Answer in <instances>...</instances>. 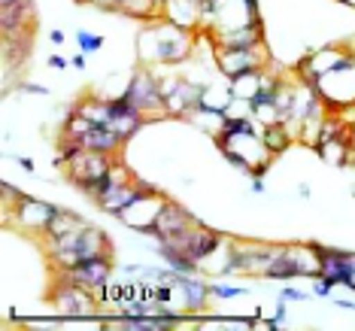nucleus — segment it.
<instances>
[{"mask_svg":"<svg viewBox=\"0 0 355 331\" xmlns=\"http://www.w3.org/2000/svg\"><path fill=\"white\" fill-rule=\"evenodd\" d=\"M195 31H182L171 25L167 19L149 22L143 25V31L137 34V55H140L143 67H180L189 58H195Z\"/></svg>","mask_w":355,"mask_h":331,"instance_id":"f257e3e1","label":"nucleus"},{"mask_svg":"<svg viewBox=\"0 0 355 331\" xmlns=\"http://www.w3.org/2000/svg\"><path fill=\"white\" fill-rule=\"evenodd\" d=\"M46 246H49V262L55 271H70L94 255H112V240L94 225H83L64 237H49Z\"/></svg>","mask_w":355,"mask_h":331,"instance_id":"f03ea898","label":"nucleus"},{"mask_svg":"<svg viewBox=\"0 0 355 331\" xmlns=\"http://www.w3.org/2000/svg\"><path fill=\"white\" fill-rule=\"evenodd\" d=\"M125 98L134 103L137 110L146 116V122L152 119H167V110H164V94H161V85H158V74L152 67H143L128 79V88H125Z\"/></svg>","mask_w":355,"mask_h":331,"instance_id":"7ed1b4c3","label":"nucleus"},{"mask_svg":"<svg viewBox=\"0 0 355 331\" xmlns=\"http://www.w3.org/2000/svg\"><path fill=\"white\" fill-rule=\"evenodd\" d=\"M52 307L61 313V316H94L101 310L94 292H88L85 286H79L67 277V273L58 271V280L52 286Z\"/></svg>","mask_w":355,"mask_h":331,"instance_id":"20e7f679","label":"nucleus"},{"mask_svg":"<svg viewBox=\"0 0 355 331\" xmlns=\"http://www.w3.org/2000/svg\"><path fill=\"white\" fill-rule=\"evenodd\" d=\"M112 161L116 155H107V152H92V149H83L73 161H67V180L76 185L79 192H83L85 198H92L94 185L103 173L112 167Z\"/></svg>","mask_w":355,"mask_h":331,"instance_id":"39448f33","label":"nucleus"},{"mask_svg":"<svg viewBox=\"0 0 355 331\" xmlns=\"http://www.w3.org/2000/svg\"><path fill=\"white\" fill-rule=\"evenodd\" d=\"M264 67H268V49L264 46H252V49H216V70L225 79H237Z\"/></svg>","mask_w":355,"mask_h":331,"instance_id":"423d86ee","label":"nucleus"},{"mask_svg":"<svg viewBox=\"0 0 355 331\" xmlns=\"http://www.w3.org/2000/svg\"><path fill=\"white\" fill-rule=\"evenodd\" d=\"M316 92L322 94L328 110L343 112V110H355V67L346 70H334L319 79Z\"/></svg>","mask_w":355,"mask_h":331,"instance_id":"0eeeda50","label":"nucleus"},{"mask_svg":"<svg viewBox=\"0 0 355 331\" xmlns=\"http://www.w3.org/2000/svg\"><path fill=\"white\" fill-rule=\"evenodd\" d=\"M55 213H58V207L49 204V201H37L31 195H21V201L15 204L12 213H6V219H12L21 231L40 234V237H43L46 228H49V222L55 219Z\"/></svg>","mask_w":355,"mask_h":331,"instance_id":"6e6552de","label":"nucleus"},{"mask_svg":"<svg viewBox=\"0 0 355 331\" xmlns=\"http://www.w3.org/2000/svg\"><path fill=\"white\" fill-rule=\"evenodd\" d=\"M167 244H173L176 249H182V253L189 255L191 262L198 264V268H204V264H207L216 253H222L225 237H222V234H216V231H209V228H200V225H195V228L185 231L182 237L167 240Z\"/></svg>","mask_w":355,"mask_h":331,"instance_id":"1a4fd4ad","label":"nucleus"},{"mask_svg":"<svg viewBox=\"0 0 355 331\" xmlns=\"http://www.w3.org/2000/svg\"><path fill=\"white\" fill-rule=\"evenodd\" d=\"M195 225H200V222L189 213V210L180 207L176 201H167L164 210H161V216L155 219V225H152V228L146 231V237H152L155 244H167V240L182 237V234L191 231Z\"/></svg>","mask_w":355,"mask_h":331,"instance_id":"9d476101","label":"nucleus"},{"mask_svg":"<svg viewBox=\"0 0 355 331\" xmlns=\"http://www.w3.org/2000/svg\"><path fill=\"white\" fill-rule=\"evenodd\" d=\"M164 204H167V198L161 195L158 189H155V192H143V195L137 198L134 204L128 207L122 216H119V219H122L131 231H137V234H143V237H146V231L152 228V225H155V219L161 216Z\"/></svg>","mask_w":355,"mask_h":331,"instance_id":"9b49d317","label":"nucleus"},{"mask_svg":"<svg viewBox=\"0 0 355 331\" xmlns=\"http://www.w3.org/2000/svg\"><path fill=\"white\" fill-rule=\"evenodd\" d=\"M67 273L73 282H79V286H85L88 292L98 295L103 286L112 280V255H94V258H85V262H79L76 268L70 271H61Z\"/></svg>","mask_w":355,"mask_h":331,"instance_id":"f8f14e48","label":"nucleus"},{"mask_svg":"<svg viewBox=\"0 0 355 331\" xmlns=\"http://www.w3.org/2000/svg\"><path fill=\"white\" fill-rule=\"evenodd\" d=\"M171 282L176 286V292H180V298H182L185 313H204L209 307L213 292H209V282L200 277V271L198 273H176L173 271Z\"/></svg>","mask_w":355,"mask_h":331,"instance_id":"ddd939ff","label":"nucleus"},{"mask_svg":"<svg viewBox=\"0 0 355 331\" xmlns=\"http://www.w3.org/2000/svg\"><path fill=\"white\" fill-rule=\"evenodd\" d=\"M319 255H322V277L331 280L334 286H346L349 292H355V255L328 246H319Z\"/></svg>","mask_w":355,"mask_h":331,"instance_id":"4468645a","label":"nucleus"},{"mask_svg":"<svg viewBox=\"0 0 355 331\" xmlns=\"http://www.w3.org/2000/svg\"><path fill=\"white\" fill-rule=\"evenodd\" d=\"M213 46L216 49H252V46H264V22H249V25H237L228 31H213Z\"/></svg>","mask_w":355,"mask_h":331,"instance_id":"2eb2a0df","label":"nucleus"},{"mask_svg":"<svg viewBox=\"0 0 355 331\" xmlns=\"http://www.w3.org/2000/svg\"><path fill=\"white\" fill-rule=\"evenodd\" d=\"M143 125H146V116H143V112L137 110L134 103L125 98V94L110 98V128H112V131L122 134L125 140H131V137L140 131Z\"/></svg>","mask_w":355,"mask_h":331,"instance_id":"dca6fc26","label":"nucleus"},{"mask_svg":"<svg viewBox=\"0 0 355 331\" xmlns=\"http://www.w3.org/2000/svg\"><path fill=\"white\" fill-rule=\"evenodd\" d=\"M164 19L182 31H200V3L198 0H167Z\"/></svg>","mask_w":355,"mask_h":331,"instance_id":"f3484780","label":"nucleus"},{"mask_svg":"<svg viewBox=\"0 0 355 331\" xmlns=\"http://www.w3.org/2000/svg\"><path fill=\"white\" fill-rule=\"evenodd\" d=\"M164 3L167 0H119V3L112 6V12H122L128 19L149 25V22L164 19Z\"/></svg>","mask_w":355,"mask_h":331,"instance_id":"a211bd4d","label":"nucleus"},{"mask_svg":"<svg viewBox=\"0 0 355 331\" xmlns=\"http://www.w3.org/2000/svg\"><path fill=\"white\" fill-rule=\"evenodd\" d=\"M107 328L116 331H167L176 328V322L164 313H143V316H116Z\"/></svg>","mask_w":355,"mask_h":331,"instance_id":"6ab92c4d","label":"nucleus"},{"mask_svg":"<svg viewBox=\"0 0 355 331\" xmlns=\"http://www.w3.org/2000/svg\"><path fill=\"white\" fill-rule=\"evenodd\" d=\"M79 143H83V149H92V152H107V155H116L119 149L125 146V137L116 134L112 128L107 125H94L92 131H85L83 137H79Z\"/></svg>","mask_w":355,"mask_h":331,"instance_id":"aec40b11","label":"nucleus"},{"mask_svg":"<svg viewBox=\"0 0 355 331\" xmlns=\"http://www.w3.org/2000/svg\"><path fill=\"white\" fill-rule=\"evenodd\" d=\"M0 25L12 28H37V0H15L10 6H0Z\"/></svg>","mask_w":355,"mask_h":331,"instance_id":"412c9836","label":"nucleus"},{"mask_svg":"<svg viewBox=\"0 0 355 331\" xmlns=\"http://www.w3.org/2000/svg\"><path fill=\"white\" fill-rule=\"evenodd\" d=\"M316 152L322 161H328V164H334V167L349 164L352 161V131L334 137V140H328V143H319Z\"/></svg>","mask_w":355,"mask_h":331,"instance_id":"4be33fe9","label":"nucleus"},{"mask_svg":"<svg viewBox=\"0 0 355 331\" xmlns=\"http://www.w3.org/2000/svg\"><path fill=\"white\" fill-rule=\"evenodd\" d=\"M155 253H158V258H161V262H164V264H167V268H171V271H176V273H198V271H200L198 264L191 262V258L185 255L182 249H176L173 244H158V249H155Z\"/></svg>","mask_w":355,"mask_h":331,"instance_id":"5701e85b","label":"nucleus"},{"mask_svg":"<svg viewBox=\"0 0 355 331\" xmlns=\"http://www.w3.org/2000/svg\"><path fill=\"white\" fill-rule=\"evenodd\" d=\"M83 225H88V222H85L79 213H70V210H61V207H58V213H55V219L49 222V228H46V234H43V240H49V237H64V234L83 228Z\"/></svg>","mask_w":355,"mask_h":331,"instance_id":"b1692460","label":"nucleus"},{"mask_svg":"<svg viewBox=\"0 0 355 331\" xmlns=\"http://www.w3.org/2000/svg\"><path fill=\"white\" fill-rule=\"evenodd\" d=\"M73 110L83 112L85 119H92L94 125L110 128V98H85V101H79Z\"/></svg>","mask_w":355,"mask_h":331,"instance_id":"393cba45","label":"nucleus"},{"mask_svg":"<svg viewBox=\"0 0 355 331\" xmlns=\"http://www.w3.org/2000/svg\"><path fill=\"white\" fill-rule=\"evenodd\" d=\"M268 70V67H264ZM264 70H255V74H246V76H237V79H228V85H231V94L234 98H240V101H252V94L261 88L264 83Z\"/></svg>","mask_w":355,"mask_h":331,"instance_id":"a878e982","label":"nucleus"},{"mask_svg":"<svg viewBox=\"0 0 355 331\" xmlns=\"http://www.w3.org/2000/svg\"><path fill=\"white\" fill-rule=\"evenodd\" d=\"M261 137H264V143H268V149L273 152V155H282V152L295 143V137L286 131V125H282V122L279 125H268Z\"/></svg>","mask_w":355,"mask_h":331,"instance_id":"bb28decb","label":"nucleus"},{"mask_svg":"<svg viewBox=\"0 0 355 331\" xmlns=\"http://www.w3.org/2000/svg\"><path fill=\"white\" fill-rule=\"evenodd\" d=\"M76 46H79V52L94 55V52L103 49V37L101 34H92V31H76Z\"/></svg>","mask_w":355,"mask_h":331,"instance_id":"cd10ccee","label":"nucleus"},{"mask_svg":"<svg viewBox=\"0 0 355 331\" xmlns=\"http://www.w3.org/2000/svg\"><path fill=\"white\" fill-rule=\"evenodd\" d=\"M209 292L216 301H231V298H243L246 289L243 286H228V282H209Z\"/></svg>","mask_w":355,"mask_h":331,"instance_id":"c85d7f7f","label":"nucleus"},{"mask_svg":"<svg viewBox=\"0 0 355 331\" xmlns=\"http://www.w3.org/2000/svg\"><path fill=\"white\" fill-rule=\"evenodd\" d=\"M219 152H222V158H225V161H228V164H231V167H237V171H243V173H252V164H249V161H246L243 155H240V152H237V149L225 146V149H219Z\"/></svg>","mask_w":355,"mask_h":331,"instance_id":"c756f323","label":"nucleus"},{"mask_svg":"<svg viewBox=\"0 0 355 331\" xmlns=\"http://www.w3.org/2000/svg\"><path fill=\"white\" fill-rule=\"evenodd\" d=\"M331 289H334V282H331V280H325V277L313 280V295H316V298H328Z\"/></svg>","mask_w":355,"mask_h":331,"instance_id":"7c9ffc66","label":"nucleus"},{"mask_svg":"<svg viewBox=\"0 0 355 331\" xmlns=\"http://www.w3.org/2000/svg\"><path fill=\"white\" fill-rule=\"evenodd\" d=\"M279 298H282V301H306L310 295L301 292V289H295V286H286V289L279 292Z\"/></svg>","mask_w":355,"mask_h":331,"instance_id":"2f4dec72","label":"nucleus"},{"mask_svg":"<svg viewBox=\"0 0 355 331\" xmlns=\"http://www.w3.org/2000/svg\"><path fill=\"white\" fill-rule=\"evenodd\" d=\"M19 92L40 94V98H49V88H46V85H37V83H19Z\"/></svg>","mask_w":355,"mask_h":331,"instance_id":"473e14b6","label":"nucleus"},{"mask_svg":"<svg viewBox=\"0 0 355 331\" xmlns=\"http://www.w3.org/2000/svg\"><path fill=\"white\" fill-rule=\"evenodd\" d=\"M46 64H49L52 70H64L70 61H67V58H61V55H49V61H46Z\"/></svg>","mask_w":355,"mask_h":331,"instance_id":"72a5a7b5","label":"nucleus"},{"mask_svg":"<svg viewBox=\"0 0 355 331\" xmlns=\"http://www.w3.org/2000/svg\"><path fill=\"white\" fill-rule=\"evenodd\" d=\"M15 164H19L21 171H28V173H34V171H37V167H34V161L25 158V155H15Z\"/></svg>","mask_w":355,"mask_h":331,"instance_id":"f704fd0d","label":"nucleus"},{"mask_svg":"<svg viewBox=\"0 0 355 331\" xmlns=\"http://www.w3.org/2000/svg\"><path fill=\"white\" fill-rule=\"evenodd\" d=\"M252 192L255 195H264V192H268V185H264L261 176H252Z\"/></svg>","mask_w":355,"mask_h":331,"instance_id":"c9c22d12","label":"nucleus"},{"mask_svg":"<svg viewBox=\"0 0 355 331\" xmlns=\"http://www.w3.org/2000/svg\"><path fill=\"white\" fill-rule=\"evenodd\" d=\"M70 64H73L76 70H85V64H88V61H85V52H83V55H73V58H70Z\"/></svg>","mask_w":355,"mask_h":331,"instance_id":"e433bc0d","label":"nucleus"},{"mask_svg":"<svg viewBox=\"0 0 355 331\" xmlns=\"http://www.w3.org/2000/svg\"><path fill=\"white\" fill-rule=\"evenodd\" d=\"M49 40H52L55 46H61L64 40H67V34H64V31H52V34H49Z\"/></svg>","mask_w":355,"mask_h":331,"instance_id":"4c0bfd02","label":"nucleus"},{"mask_svg":"<svg viewBox=\"0 0 355 331\" xmlns=\"http://www.w3.org/2000/svg\"><path fill=\"white\" fill-rule=\"evenodd\" d=\"M264 328H268V331H279L282 325H279V319L273 316V319H264Z\"/></svg>","mask_w":355,"mask_h":331,"instance_id":"58836bf2","label":"nucleus"},{"mask_svg":"<svg viewBox=\"0 0 355 331\" xmlns=\"http://www.w3.org/2000/svg\"><path fill=\"white\" fill-rule=\"evenodd\" d=\"M334 304L343 307V310H355V304H352V301H343V298H334Z\"/></svg>","mask_w":355,"mask_h":331,"instance_id":"ea45409f","label":"nucleus"},{"mask_svg":"<svg viewBox=\"0 0 355 331\" xmlns=\"http://www.w3.org/2000/svg\"><path fill=\"white\" fill-rule=\"evenodd\" d=\"M297 195H301V198H310V185H297Z\"/></svg>","mask_w":355,"mask_h":331,"instance_id":"a19ab883","label":"nucleus"},{"mask_svg":"<svg viewBox=\"0 0 355 331\" xmlns=\"http://www.w3.org/2000/svg\"><path fill=\"white\" fill-rule=\"evenodd\" d=\"M340 3L343 6H352V10H355V0H340Z\"/></svg>","mask_w":355,"mask_h":331,"instance_id":"79ce46f5","label":"nucleus"},{"mask_svg":"<svg viewBox=\"0 0 355 331\" xmlns=\"http://www.w3.org/2000/svg\"><path fill=\"white\" fill-rule=\"evenodd\" d=\"M10 3H15V0H0V6H10Z\"/></svg>","mask_w":355,"mask_h":331,"instance_id":"37998d69","label":"nucleus"},{"mask_svg":"<svg viewBox=\"0 0 355 331\" xmlns=\"http://www.w3.org/2000/svg\"><path fill=\"white\" fill-rule=\"evenodd\" d=\"M352 195H355V185H352Z\"/></svg>","mask_w":355,"mask_h":331,"instance_id":"c03bdc74","label":"nucleus"}]
</instances>
